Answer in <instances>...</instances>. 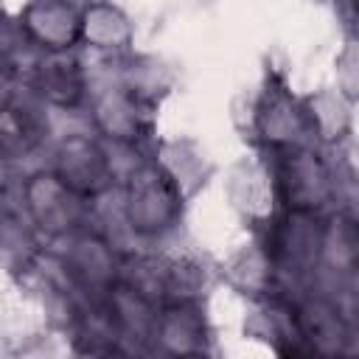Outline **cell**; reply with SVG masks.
Returning <instances> with one entry per match:
<instances>
[{
    "label": "cell",
    "mask_w": 359,
    "mask_h": 359,
    "mask_svg": "<svg viewBox=\"0 0 359 359\" xmlns=\"http://www.w3.org/2000/svg\"><path fill=\"white\" fill-rule=\"evenodd\" d=\"M129 205H132V219L137 216V222L132 227H140V230H160V227H165L160 222V216L154 213V208L165 216V222L174 216V196H171L168 180H163L157 171L137 174V182H132Z\"/></svg>",
    "instance_id": "1"
},
{
    "label": "cell",
    "mask_w": 359,
    "mask_h": 359,
    "mask_svg": "<svg viewBox=\"0 0 359 359\" xmlns=\"http://www.w3.org/2000/svg\"><path fill=\"white\" fill-rule=\"evenodd\" d=\"M280 185H283V191L289 196V205L294 210H300V213L314 210L320 205L325 188H328L323 165L309 154H294L292 160H286Z\"/></svg>",
    "instance_id": "2"
},
{
    "label": "cell",
    "mask_w": 359,
    "mask_h": 359,
    "mask_svg": "<svg viewBox=\"0 0 359 359\" xmlns=\"http://www.w3.org/2000/svg\"><path fill=\"white\" fill-rule=\"evenodd\" d=\"M36 87L42 95H48L56 104H70L79 98L81 93V81H79V70L76 62H67L65 56H59L53 50V59L42 62L36 70Z\"/></svg>",
    "instance_id": "3"
}]
</instances>
